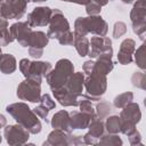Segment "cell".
<instances>
[{
    "instance_id": "6da1fadb",
    "label": "cell",
    "mask_w": 146,
    "mask_h": 146,
    "mask_svg": "<svg viewBox=\"0 0 146 146\" xmlns=\"http://www.w3.org/2000/svg\"><path fill=\"white\" fill-rule=\"evenodd\" d=\"M6 111L14 117V120L24 127L30 133L36 135L41 131L42 125L39 120V116L29 107L27 104L19 102V103H13L6 107Z\"/></svg>"
},
{
    "instance_id": "7a4b0ae2",
    "label": "cell",
    "mask_w": 146,
    "mask_h": 146,
    "mask_svg": "<svg viewBox=\"0 0 146 146\" xmlns=\"http://www.w3.org/2000/svg\"><path fill=\"white\" fill-rule=\"evenodd\" d=\"M107 32L108 24L99 15L79 17L74 22V33L79 35H87L91 33L98 36H106Z\"/></svg>"
},
{
    "instance_id": "3957f363",
    "label": "cell",
    "mask_w": 146,
    "mask_h": 146,
    "mask_svg": "<svg viewBox=\"0 0 146 146\" xmlns=\"http://www.w3.org/2000/svg\"><path fill=\"white\" fill-rule=\"evenodd\" d=\"M74 73V66L72 62L67 58H62L57 60L55 68H51L50 72L46 75V81L50 89H58L64 87L70 79V76Z\"/></svg>"
},
{
    "instance_id": "277c9868",
    "label": "cell",
    "mask_w": 146,
    "mask_h": 146,
    "mask_svg": "<svg viewBox=\"0 0 146 146\" xmlns=\"http://www.w3.org/2000/svg\"><path fill=\"white\" fill-rule=\"evenodd\" d=\"M83 88L86 89V92L82 94L83 98L90 102L100 100L102 96L107 89V78L106 75L92 72L89 75L84 76Z\"/></svg>"
},
{
    "instance_id": "5b68a950",
    "label": "cell",
    "mask_w": 146,
    "mask_h": 146,
    "mask_svg": "<svg viewBox=\"0 0 146 146\" xmlns=\"http://www.w3.org/2000/svg\"><path fill=\"white\" fill-rule=\"evenodd\" d=\"M120 132H122L125 136L131 135L136 130V124L141 119V111L137 103H129L124 107H122V111L120 113Z\"/></svg>"
},
{
    "instance_id": "8992f818",
    "label": "cell",
    "mask_w": 146,
    "mask_h": 146,
    "mask_svg": "<svg viewBox=\"0 0 146 146\" xmlns=\"http://www.w3.org/2000/svg\"><path fill=\"white\" fill-rule=\"evenodd\" d=\"M52 66L49 62H31L27 58H23L19 60V71L25 76V79H30L39 83L42 82V78H46Z\"/></svg>"
},
{
    "instance_id": "52a82bcc",
    "label": "cell",
    "mask_w": 146,
    "mask_h": 146,
    "mask_svg": "<svg viewBox=\"0 0 146 146\" xmlns=\"http://www.w3.org/2000/svg\"><path fill=\"white\" fill-rule=\"evenodd\" d=\"M132 31L141 41L145 40L146 33V3L145 0H137L130 11Z\"/></svg>"
},
{
    "instance_id": "ba28073f",
    "label": "cell",
    "mask_w": 146,
    "mask_h": 146,
    "mask_svg": "<svg viewBox=\"0 0 146 146\" xmlns=\"http://www.w3.org/2000/svg\"><path fill=\"white\" fill-rule=\"evenodd\" d=\"M27 0H2L0 3V17L5 19L22 18L26 11Z\"/></svg>"
},
{
    "instance_id": "9c48e42d",
    "label": "cell",
    "mask_w": 146,
    "mask_h": 146,
    "mask_svg": "<svg viewBox=\"0 0 146 146\" xmlns=\"http://www.w3.org/2000/svg\"><path fill=\"white\" fill-rule=\"evenodd\" d=\"M16 95L21 100L38 103L40 102L41 97V83L30 79H25L18 84Z\"/></svg>"
},
{
    "instance_id": "30bf717a",
    "label": "cell",
    "mask_w": 146,
    "mask_h": 146,
    "mask_svg": "<svg viewBox=\"0 0 146 146\" xmlns=\"http://www.w3.org/2000/svg\"><path fill=\"white\" fill-rule=\"evenodd\" d=\"M70 23L64 14L59 9H52V14L49 22V29L47 36L49 39H58L63 33L70 31Z\"/></svg>"
},
{
    "instance_id": "8fae6325",
    "label": "cell",
    "mask_w": 146,
    "mask_h": 146,
    "mask_svg": "<svg viewBox=\"0 0 146 146\" xmlns=\"http://www.w3.org/2000/svg\"><path fill=\"white\" fill-rule=\"evenodd\" d=\"M3 136L6 138V141L10 146L24 145L27 143L30 138V132L18 123L10 125L6 124L3 127Z\"/></svg>"
},
{
    "instance_id": "7c38bea8",
    "label": "cell",
    "mask_w": 146,
    "mask_h": 146,
    "mask_svg": "<svg viewBox=\"0 0 146 146\" xmlns=\"http://www.w3.org/2000/svg\"><path fill=\"white\" fill-rule=\"evenodd\" d=\"M99 55H113L112 40L107 36H92L89 40V51L88 55L90 58H97Z\"/></svg>"
},
{
    "instance_id": "4fadbf2b",
    "label": "cell",
    "mask_w": 146,
    "mask_h": 146,
    "mask_svg": "<svg viewBox=\"0 0 146 146\" xmlns=\"http://www.w3.org/2000/svg\"><path fill=\"white\" fill-rule=\"evenodd\" d=\"M52 14V9L46 6H40L34 8L31 13L27 14V24L31 27L46 26L50 22V17Z\"/></svg>"
},
{
    "instance_id": "5bb4252c",
    "label": "cell",
    "mask_w": 146,
    "mask_h": 146,
    "mask_svg": "<svg viewBox=\"0 0 146 146\" xmlns=\"http://www.w3.org/2000/svg\"><path fill=\"white\" fill-rule=\"evenodd\" d=\"M9 33L11 39L17 41L22 47H29V40L32 33V27L27 22H17L10 25Z\"/></svg>"
},
{
    "instance_id": "9a60e30c",
    "label": "cell",
    "mask_w": 146,
    "mask_h": 146,
    "mask_svg": "<svg viewBox=\"0 0 146 146\" xmlns=\"http://www.w3.org/2000/svg\"><path fill=\"white\" fill-rule=\"evenodd\" d=\"M136 50V42L135 40L127 38L124 39L121 44H120V49L117 52V62L121 65H128L132 63V55Z\"/></svg>"
},
{
    "instance_id": "2e32d148",
    "label": "cell",
    "mask_w": 146,
    "mask_h": 146,
    "mask_svg": "<svg viewBox=\"0 0 146 146\" xmlns=\"http://www.w3.org/2000/svg\"><path fill=\"white\" fill-rule=\"evenodd\" d=\"M51 91H52L55 99L58 100V103L62 106H78L79 105V99H78L79 97L74 95L73 92H71L65 86L58 89H52Z\"/></svg>"
},
{
    "instance_id": "e0dca14e",
    "label": "cell",
    "mask_w": 146,
    "mask_h": 146,
    "mask_svg": "<svg viewBox=\"0 0 146 146\" xmlns=\"http://www.w3.org/2000/svg\"><path fill=\"white\" fill-rule=\"evenodd\" d=\"M50 124L54 129H59L67 133H72V131H73V129L71 127V122H70V113L65 110H62V111L55 113L51 117Z\"/></svg>"
},
{
    "instance_id": "ac0fdd59",
    "label": "cell",
    "mask_w": 146,
    "mask_h": 146,
    "mask_svg": "<svg viewBox=\"0 0 146 146\" xmlns=\"http://www.w3.org/2000/svg\"><path fill=\"white\" fill-rule=\"evenodd\" d=\"M113 68H114V63L112 60V55H99L96 58V60H94V66H92L94 73L107 75Z\"/></svg>"
},
{
    "instance_id": "d6986e66",
    "label": "cell",
    "mask_w": 146,
    "mask_h": 146,
    "mask_svg": "<svg viewBox=\"0 0 146 146\" xmlns=\"http://www.w3.org/2000/svg\"><path fill=\"white\" fill-rule=\"evenodd\" d=\"M96 115H89L81 111H72L70 113V122L72 129H87L91 119Z\"/></svg>"
},
{
    "instance_id": "ffe728a7",
    "label": "cell",
    "mask_w": 146,
    "mask_h": 146,
    "mask_svg": "<svg viewBox=\"0 0 146 146\" xmlns=\"http://www.w3.org/2000/svg\"><path fill=\"white\" fill-rule=\"evenodd\" d=\"M83 83H84V73L74 72L70 76V79L67 80L65 87L71 92L76 95L78 97H81L82 96V91H83Z\"/></svg>"
},
{
    "instance_id": "44dd1931",
    "label": "cell",
    "mask_w": 146,
    "mask_h": 146,
    "mask_svg": "<svg viewBox=\"0 0 146 146\" xmlns=\"http://www.w3.org/2000/svg\"><path fill=\"white\" fill-rule=\"evenodd\" d=\"M68 136L70 133L54 129L47 137V140L43 143V146H67L68 145Z\"/></svg>"
},
{
    "instance_id": "7402d4cb",
    "label": "cell",
    "mask_w": 146,
    "mask_h": 146,
    "mask_svg": "<svg viewBox=\"0 0 146 146\" xmlns=\"http://www.w3.org/2000/svg\"><path fill=\"white\" fill-rule=\"evenodd\" d=\"M16 58L10 54H0V71L3 74H11L16 71Z\"/></svg>"
},
{
    "instance_id": "603a6c76",
    "label": "cell",
    "mask_w": 146,
    "mask_h": 146,
    "mask_svg": "<svg viewBox=\"0 0 146 146\" xmlns=\"http://www.w3.org/2000/svg\"><path fill=\"white\" fill-rule=\"evenodd\" d=\"M49 38L47 34L42 31H32L30 40H29V47H34V48H41L43 49L48 44Z\"/></svg>"
},
{
    "instance_id": "cb8c5ba5",
    "label": "cell",
    "mask_w": 146,
    "mask_h": 146,
    "mask_svg": "<svg viewBox=\"0 0 146 146\" xmlns=\"http://www.w3.org/2000/svg\"><path fill=\"white\" fill-rule=\"evenodd\" d=\"M88 129H89L88 133L91 137H94L95 139L98 140L103 136V133L105 131V125H104L103 120H100L97 116H95V117L91 119V121H90V123L88 125Z\"/></svg>"
},
{
    "instance_id": "d4e9b609",
    "label": "cell",
    "mask_w": 146,
    "mask_h": 146,
    "mask_svg": "<svg viewBox=\"0 0 146 146\" xmlns=\"http://www.w3.org/2000/svg\"><path fill=\"white\" fill-rule=\"evenodd\" d=\"M74 34V40H73V46L75 47L79 56L84 57L88 55L89 51V40L86 35H79V34Z\"/></svg>"
},
{
    "instance_id": "484cf974",
    "label": "cell",
    "mask_w": 146,
    "mask_h": 146,
    "mask_svg": "<svg viewBox=\"0 0 146 146\" xmlns=\"http://www.w3.org/2000/svg\"><path fill=\"white\" fill-rule=\"evenodd\" d=\"M13 41L8 29V21L0 17V46H8Z\"/></svg>"
},
{
    "instance_id": "4316f807",
    "label": "cell",
    "mask_w": 146,
    "mask_h": 146,
    "mask_svg": "<svg viewBox=\"0 0 146 146\" xmlns=\"http://www.w3.org/2000/svg\"><path fill=\"white\" fill-rule=\"evenodd\" d=\"M98 144L99 145H110V146H121L123 144V141L116 133L107 132L106 135L103 133V136L98 139Z\"/></svg>"
},
{
    "instance_id": "83f0119b",
    "label": "cell",
    "mask_w": 146,
    "mask_h": 146,
    "mask_svg": "<svg viewBox=\"0 0 146 146\" xmlns=\"http://www.w3.org/2000/svg\"><path fill=\"white\" fill-rule=\"evenodd\" d=\"M111 112H112V105L107 100H100V103H98L95 107V114L100 120L106 119Z\"/></svg>"
},
{
    "instance_id": "f1b7e54d",
    "label": "cell",
    "mask_w": 146,
    "mask_h": 146,
    "mask_svg": "<svg viewBox=\"0 0 146 146\" xmlns=\"http://www.w3.org/2000/svg\"><path fill=\"white\" fill-rule=\"evenodd\" d=\"M105 129L110 133H119L120 132V117L117 115H108L104 123Z\"/></svg>"
},
{
    "instance_id": "f546056e",
    "label": "cell",
    "mask_w": 146,
    "mask_h": 146,
    "mask_svg": "<svg viewBox=\"0 0 146 146\" xmlns=\"http://www.w3.org/2000/svg\"><path fill=\"white\" fill-rule=\"evenodd\" d=\"M133 100V94L130 92V91H127V92H123V94H120L117 95L114 100H113V104L116 108H122L124 107L127 104L131 103Z\"/></svg>"
},
{
    "instance_id": "4dcf8cb0",
    "label": "cell",
    "mask_w": 146,
    "mask_h": 146,
    "mask_svg": "<svg viewBox=\"0 0 146 146\" xmlns=\"http://www.w3.org/2000/svg\"><path fill=\"white\" fill-rule=\"evenodd\" d=\"M135 62L137 66L141 70L146 68V54H145V43H143L137 50H135Z\"/></svg>"
},
{
    "instance_id": "1f68e13d",
    "label": "cell",
    "mask_w": 146,
    "mask_h": 146,
    "mask_svg": "<svg viewBox=\"0 0 146 146\" xmlns=\"http://www.w3.org/2000/svg\"><path fill=\"white\" fill-rule=\"evenodd\" d=\"M131 83L133 87L141 90L146 89V75L144 72H135L131 76Z\"/></svg>"
},
{
    "instance_id": "d6a6232c",
    "label": "cell",
    "mask_w": 146,
    "mask_h": 146,
    "mask_svg": "<svg viewBox=\"0 0 146 146\" xmlns=\"http://www.w3.org/2000/svg\"><path fill=\"white\" fill-rule=\"evenodd\" d=\"M80 107V111L86 113V114H89V115H96L95 114V107L92 106L91 102L86 99V98H82L81 100H79V105Z\"/></svg>"
},
{
    "instance_id": "836d02e7",
    "label": "cell",
    "mask_w": 146,
    "mask_h": 146,
    "mask_svg": "<svg viewBox=\"0 0 146 146\" xmlns=\"http://www.w3.org/2000/svg\"><path fill=\"white\" fill-rule=\"evenodd\" d=\"M127 33V24L124 22H116L114 24V27H113V38L114 39H119L121 38L122 35H124Z\"/></svg>"
},
{
    "instance_id": "e575fe53",
    "label": "cell",
    "mask_w": 146,
    "mask_h": 146,
    "mask_svg": "<svg viewBox=\"0 0 146 146\" xmlns=\"http://www.w3.org/2000/svg\"><path fill=\"white\" fill-rule=\"evenodd\" d=\"M86 11H87L88 16H96V15H99L100 11H102V6H99L98 3L94 2V1H90L89 3L86 5Z\"/></svg>"
},
{
    "instance_id": "d590c367",
    "label": "cell",
    "mask_w": 146,
    "mask_h": 146,
    "mask_svg": "<svg viewBox=\"0 0 146 146\" xmlns=\"http://www.w3.org/2000/svg\"><path fill=\"white\" fill-rule=\"evenodd\" d=\"M57 40H58V42H59L60 44H64V46H71V44H73L74 34H73V32L70 30V31L63 33Z\"/></svg>"
},
{
    "instance_id": "8d00e7d4",
    "label": "cell",
    "mask_w": 146,
    "mask_h": 146,
    "mask_svg": "<svg viewBox=\"0 0 146 146\" xmlns=\"http://www.w3.org/2000/svg\"><path fill=\"white\" fill-rule=\"evenodd\" d=\"M40 104H42L43 106H46L48 110H54L56 107L55 100H52V98L48 94H44V95H42L40 97Z\"/></svg>"
},
{
    "instance_id": "74e56055",
    "label": "cell",
    "mask_w": 146,
    "mask_h": 146,
    "mask_svg": "<svg viewBox=\"0 0 146 146\" xmlns=\"http://www.w3.org/2000/svg\"><path fill=\"white\" fill-rule=\"evenodd\" d=\"M49 111L50 110H48L46 106H43L42 104H40L39 106H35L34 108H33V112L40 117V119H43L46 122L48 121L47 120V116H48V114H49Z\"/></svg>"
},
{
    "instance_id": "f35d334b",
    "label": "cell",
    "mask_w": 146,
    "mask_h": 146,
    "mask_svg": "<svg viewBox=\"0 0 146 146\" xmlns=\"http://www.w3.org/2000/svg\"><path fill=\"white\" fill-rule=\"evenodd\" d=\"M129 137V143L130 145L132 146H137V145H143L141 144V136H140V132L136 129L131 135L128 136Z\"/></svg>"
},
{
    "instance_id": "ab89813d",
    "label": "cell",
    "mask_w": 146,
    "mask_h": 146,
    "mask_svg": "<svg viewBox=\"0 0 146 146\" xmlns=\"http://www.w3.org/2000/svg\"><path fill=\"white\" fill-rule=\"evenodd\" d=\"M29 55L35 59H39L43 55V49L41 48H34V47H29Z\"/></svg>"
},
{
    "instance_id": "60d3db41",
    "label": "cell",
    "mask_w": 146,
    "mask_h": 146,
    "mask_svg": "<svg viewBox=\"0 0 146 146\" xmlns=\"http://www.w3.org/2000/svg\"><path fill=\"white\" fill-rule=\"evenodd\" d=\"M92 66H94V60L90 58L89 60H86L83 63V66H82V70L84 72L86 75H89L91 72H92Z\"/></svg>"
},
{
    "instance_id": "b9f144b4",
    "label": "cell",
    "mask_w": 146,
    "mask_h": 146,
    "mask_svg": "<svg viewBox=\"0 0 146 146\" xmlns=\"http://www.w3.org/2000/svg\"><path fill=\"white\" fill-rule=\"evenodd\" d=\"M67 1H70V2H73V3H78V5H87V3H89L91 0H67Z\"/></svg>"
},
{
    "instance_id": "7bdbcfd3",
    "label": "cell",
    "mask_w": 146,
    "mask_h": 146,
    "mask_svg": "<svg viewBox=\"0 0 146 146\" xmlns=\"http://www.w3.org/2000/svg\"><path fill=\"white\" fill-rule=\"evenodd\" d=\"M6 124H7V119H6V116H5L3 114H0V129L3 128Z\"/></svg>"
},
{
    "instance_id": "ee69618b",
    "label": "cell",
    "mask_w": 146,
    "mask_h": 146,
    "mask_svg": "<svg viewBox=\"0 0 146 146\" xmlns=\"http://www.w3.org/2000/svg\"><path fill=\"white\" fill-rule=\"evenodd\" d=\"M92 1L96 2V3H98L99 6H106L110 0H92Z\"/></svg>"
},
{
    "instance_id": "f6af8a7d",
    "label": "cell",
    "mask_w": 146,
    "mask_h": 146,
    "mask_svg": "<svg viewBox=\"0 0 146 146\" xmlns=\"http://www.w3.org/2000/svg\"><path fill=\"white\" fill-rule=\"evenodd\" d=\"M47 0H27V2H43Z\"/></svg>"
},
{
    "instance_id": "bcb514c9",
    "label": "cell",
    "mask_w": 146,
    "mask_h": 146,
    "mask_svg": "<svg viewBox=\"0 0 146 146\" xmlns=\"http://www.w3.org/2000/svg\"><path fill=\"white\" fill-rule=\"evenodd\" d=\"M121 1H122L123 3H131L133 0H121Z\"/></svg>"
},
{
    "instance_id": "7dc6e473",
    "label": "cell",
    "mask_w": 146,
    "mask_h": 146,
    "mask_svg": "<svg viewBox=\"0 0 146 146\" xmlns=\"http://www.w3.org/2000/svg\"><path fill=\"white\" fill-rule=\"evenodd\" d=\"M1 140H2V138H1V136H0V143H1Z\"/></svg>"
},
{
    "instance_id": "c3c4849f",
    "label": "cell",
    "mask_w": 146,
    "mask_h": 146,
    "mask_svg": "<svg viewBox=\"0 0 146 146\" xmlns=\"http://www.w3.org/2000/svg\"><path fill=\"white\" fill-rule=\"evenodd\" d=\"M0 54H1V46H0Z\"/></svg>"
},
{
    "instance_id": "681fc988",
    "label": "cell",
    "mask_w": 146,
    "mask_h": 146,
    "mask_svg": "<svg viewBox=\"0 0 146 146\" xmlns=\"http://www.w3.org/2000/svg\"><path fill=\"white\" fill-rule=\"evenodd\" d=\"M60 1H67V0H60Z\"/></svg>"
},
{
    "instance_id": "f907efd6",
    "label": "cell",
    "mask_w": 146,
    "mask_h": 146,
    "mask_svg": "<svg viewBox=\"0 0 146 146\" xmlns=\"http://www.w3.org/2000/svg\"><path fill=\"white\" fill-rule=\"evenodd\" d=\"M1 1H2V0H0V3H1Z\"/></svg>"
}]
</instances>
